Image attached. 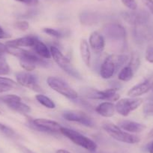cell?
Segmentation results:
<instances>
[{
    "label": "cell",
    "mask_w": 153,
    "mask_h": 153,
    "mask_svg": "<svg viewBox=\"0 0 153 153\" xmlns=\"http://www.w3.org/2000/svg\"><path fill=\"white\" fill-rule=\"evenodd\" d=\"M102 128L112 138L117 141H120V142L128 144H135L140 141V138L138 136L125 131L123 129L120 128L118 126L110 123V122H105L103 123Z\"/></svg>",
    "instance_id": "6da1fadb"
},
{
    "label": "cell",
    "mask_w": 153,
    "mask_h": 153,
    "mask_svg": "<svg viewBox=\"0 0 153 153\" xmlns=\"http://www.w3.org/2000/svg\"><path fill=\"white\" fill-rule=\"evenodd\" d=\"M60 133L71 141H72L74 144L89 152L96 151L98 148V146L95 141L73 129L62 126L60 129Z\"/></svg>",
    "instance_id": "7a4b0ae2"
},
{
    "label": "cell",
    "mask_w": 153,
    "mask_h": 153,
    "mask_svg": "<svg viewBox=\"0 0 153 153\" xmlns=\"http://www.w3.org/2000/svg\"><path fill=\"white\" fill-rule=\"evenodd\" d=\"M50 51H51V57H53V59L65 73L74 78L81 79V75L79 73L78 71L75 68L71 60L65 56L56 47L51 46Z\"/></svg>",
    "instance_id": "3957f363"
},
{
    "label": "cell",
    "mask_w": 153,
    "mask_h": 153,
    "mask_svg": "<svg viewBox=\"0 0 153 153\" xmlns=\"http://www.w3.org/2000/svg\"><path fill=\"white\" fill-rule=\"evenodd\" d=\"M7 53L18 58L19 60L27 61L33 63L36 67L38 66L45 68L48 67L49 63L45 60V59L39 56L34 51H26V50L22 49L20 48H11V47L8 46Z\"/></svg>",
    "instance_id": "277c9868"
},
{
    "label": "cell",
    "mask_w": 153,
    "mask_h": 153,
    "mask_svg": "<svg viewBox=\"0 0 153 153\" xmlns=\"http://www.w3.org/2000/svg\"><path fill=\"white\" fill-rule=\"evenodd\" d=\"M48 85L56 92L70 100H76L78 98V93L68 85L67 82L56 76H49L47 79Z\"/></svg>",
    "instance_id": "5b68a950"
},
{
    "label": "cell",
    "mask_w": 153,
    "mask_h": 153,
    "mask_svg": "<svg viewBox=\"0 0 153 153\" xmlns=\"http://www.w3.org/2000/svg\"><path fill=\"white\" fill-rule=\"evenodd\" d=\"M28 126L35 131L45 133H57L60 132L62 126L57 122L47 119H35L28 121Z\"/></svg>",
    "instance_id": "8992f818"
},
{
    "label": "cell",
    "mask_w": 153,
    "mask_h": 153,
    "mask_svg": "<svg viewBox=\"0 0 153 153\" xmlns=\"http://www.w3.org/2000/svg\"><path fill=\"white\" fill-rule=\"evenodd\" d=\"M0 101L5 104L13 111L17 112L22 114H27L31 112V107L22 102L20 97L16 95H6L0 96Z\"/></svg>",
    "instance_id": "52a82bcc"
},
{
    "label": "cell",
    "mask_w": 153,
    "mask_h": 153,
    "mask_svg": "<svg viewBox=\"0 0 153 153\" xmlns=\"http://www.w3.org/2000/svg\"><path fill=\"white\" fill-rule=\"evenodd\" d=\"M62 117L67 121L78 123L86 127L93 128L95 126L93 119L81 110H67L62 113Z\"/></svg>",
    "instance_id": "ba28073f"
},
{
    "label": "cell",
    "mask_w": 153,
    "mask_h": 153,
    "mask_svg": "<svg viewBox=\"0 0 153 153\" xmlns=\"http://www.w3.org/2000/svg\"><path fill=\"white\" fill-rule=\"evenodd\" d=\"M16 79L19 85L28 88L36 92H42V89L38 83V78L36 75L28 71H21L16 74Z\"/></svg>",
    "instance_id": "9c48e42d"
},
{
    "label": "cell",
    "mask_w": 153,
    "mask_h": 153,
    "mask_svg": "<svg viewBox=\"0 0 153 153\" xmlns=\"http://www.w3.org/2000/svg\"><path fill=\"white\" fill-rule=\"evenodd\" d=\"M143 99L138 98H122L118 100L116 106V111L123 117H128L133 110L142 104Z\"/></svg>",
    "instance_id": "30bf717a"
},
{
    "label": "cell",
    "mask_w": 153,
    "mask_h": 153,
    "mask_svg": "<svg viewBox=\"0 0 153 153\" xmlns=\"http://www.w3.org/2000/svg\"><path fill=\"white\" fill-rule=\"evenodd\" d=\"M117 88H111L100 91L95 89H86V96L90 99L105 100V101H118L120 95L117 94Z\"/></svg>",
    "instance_id": "8fae6325"
},
{
    "label": "cell",
    "mask_w": 153,
    "mask_h": 153,
    "mask_svg": "<svg viewBox=\"0 0 153 153\" xmlns=\"http://www.w3.org/2000/svg\"><path fill=\"white\" fill-rule=\"evenodd\" d=\"M102 31L105 37L110 40L122 41L126 36V29L118 23H107L103 27Z\"/></svg>",
    "instance_id": "7c38bea8"
},
{
    "label": "cell",
    "mask_w": 153,
    "mask_h": 153,
    "mask_svg": "<svg viewBox=\"0 0 153 153\" xmlns=\"http://www.w3.org/2000/svg\"><path fill=\"white\" fill-rule=\"evenodd\" d=\"M136 11V10H135ZM123 19L131 25H142L146 23L149 15L145 12H136L134 11H126L122 14Z\"/></svg>",
    "instance_id": "4fadbf2b"
},
{
    "label": "cell",
    "mask_w": 153,
    "mask_h": 153,
    "mask_svg": "<svg viewBox=\"0 0 153 153\" xmlns=\"http://www.w3.org/2000/svg\"><path fill=\"white\" fill-rule=\"evenodd\" d=\"M89 45L95 53L99 54L102 53L105 47V39L104 35L97 31L92 32L89 38Z\"/></svg>",
    "instance_id": "5bb4252c"
},
{
    "label": "cell",
    "mask_w": 153,
    "mask_h": 153,
    "mask_svg": "<svg viewBox=\"0 0 153 153\" xmlns=\"http://www.w3.org/2000/svg\"><path fill=\"white\" fill-rule=\"evenodd\" d=\"M117 67L113 61L112 56H109L104 59L101 64L100 69V74L103 79H110L117 72Z\"/></svg>",
    "instance_id": "9a60e30c"
},
{
    "label": "cell",
    "mask_w": 153,
    "mask_h": 153,
    "mask_svg": "<svg viewBox=\"0 0 153 153\" xmlns=\"http://www.w3.org/2000/svg\"><path fill=\"white\" fill-rule=\"evenodd\" d=\"M152 83L153 80H149V79L146 80L145 81L142 82L140 83H138V84L135 85L134 86L131 88L128 91L127 95L130 98H138V97L147 93L149 91L151 90Z\"/></svg>",
    "instance_id": "2e32d148"
},
{
    "label": "cell",
    "mask_w": 153,
    "mask_h": 153,
    "mask_svg": "<svg viewBox=\"0 0 153 153\" xmlns=\"http://www.w3.org/2000/svg\"><path fill=\"white\" fill-rule=\"evenodd\" d=\"M36 37L33 35H28V36L21 37V38H16L14 40L8 41L5 45L11 48H20L26 47V48H32L36 41Z\"/></svg>",
    "instance_id": "e0dca14e"
},
{
    "label": "cell",
    "mask_w": 153,
    "mask_h": 153,
    "mask_svg": "<svg viewBox=\"0 0 153 153\" xmlns=\"http://www.w3.org/2000/svg\"><path fill=\"white\" fill-rule=\"evenodd\" d=\"M118 126L125 131L131 134L142 132L146 128L145 125L131 120H122L119 122Z\"/></svg>",
    "instance_id": "ac0fdd59"
},
{
    "label": "cell",
    "mask_w": 153,
    "mask_h": 153,
    "mask_svg": "<svg viewBox=\"0 0 153 153\" xmlns=\"http://www.w3.org/2000/svg\"><path fill=\"white\" fill-rule=\"evenodd\" d=\"M95 111L101 117L110 118L114 116L116 112V106L113 102L110 101H104L98 104L95 108Z\"/></svg>",
    "instance_id": "d6986e66"
},
{
    "label": "cell",
    "mask_w": 153,
    "mask_h": 153,
    "mask_svg": "<svg viewBox=\"0 0 153 153\" xmlns=\"http://www.w3.org/2000/svg\"><path fill=\"white\" fill-rule=\"evenodd\" d=\"M32 48L33 49L34 52L36 54H38L42 58L45 59L51 58V51L49 50V48L47 47V45L44 42H42L40 40H38V38L36 39V41H35V44H34L33 47Z\"/></svg>",
    "instance_id": "ffe728a7"
},
{
    "label": "cell",
    "mask_w": 153,
    "mask_h": 153,
    "mask_svg": "<svg viewBox=\"0 0 153 153\" xmlns=\"http://www.w3.org/2000/svg\"><path fill=\"white\" fill-rule=\"evenodd\" d=\"M90 47L87 41L83 39L81 40L80 44V52L82 60L85 63L86 66L89 67L91 64V53H90Z\"/></svg>",
    "instance_id": "44dd1931"
},
{
    "label": "cell",
    "mask_w": 153,
    "mask_h": 153,
    "mask_svg": "<svg viewBox=\"0 0 153 153\" xmlns=\"http://www.w3.org/2000/svg\"><path fill=\"white\" fill-rule=\"evenodd\" d=\"M134 74V71L130 65L124 66L119 73L118 78L121 81L128 82L133 78Z\"/></svg>",
    "instance_id": "7402d4cb"
},
{
    "label": "cell",
    "mask_w": 153,
    "mask_h": 153,
    "mask_svg": "<svg viewBox=\"0 0 153 153\" xmlns=\"http://www.w3.org/2000/svg\"><path fill=\"white\" fill-rule=\"evenodd\" d=\"M35 98L38 103H40L45 107H47L48 109H54L56 107V104L54 103V101L51 100L49 97L46 96L43 94L40 93L36 95Z\"/></svg>",
    "instance_id": "603a6c76"
},
{
    "label": "cell",
    "mask_w": 153,
    "mask_h": 153,
    "mask_svg": "<svg viewBox=\"0 0 153 153\" xmlns=\"http://www.w3.org/2000/svg\"><path fill=\"white\" fill-rule=\"evenodd\" d=\"M0 133L10 139L19 138V135L14 129L2 123H0Z\"/></svg>",
    "instance_id": "cb8c5ba5"
},
{
    "label": "cell",
    "mask_w": 153,
    "mask_h": 153,
    "mask_svg": "<svg viewBox=\"0 0 153 153\" xmlns=\"http://www.w3.org/2000/svg\"><path fill=\"white\" fill-rule=\"evenodd\" d=\"M0 84L3 85V86H8V87L11 88V89H14V88H17L18 86V83L17 82L14 81L13 80L10 78H7V77H2L0 76Z\"/></svg>",
    "instance_id": "d4e9b609"
},
{
    "label": "cell",
    "mask_w": 153,
    "mask_h": 153,
    "mask_svg": "<svg viewBox=\"0 0 153 153\" xmlns=\"http://www.w3.org/2000/svg\"><path fill=\"white\" fill-rule=\"evenodd\" d=\"M42 31H43L45 33H46L47 35H50V36L51 37H53V38H61V37H62L63 35L61 32H59V31L57 30V29H53V28H44V29H42Z\"/></svg>",
    "instance_id": "484cf974"
},
{
    "label": "cell",
    "mask_w": 153,
    "mask_h": 153,
    "mask_svg": "<svg viewBox=\"0 0 153 153\" xmlns=\"http://www.w3.org/2000/svg\"><path fill=\"white\" fill-rule=\"evenodd\" d=\"M128 65H130L131 67L132 68V69L134 71V72L137 70L138 68H139L140 66V59L137 55H136V54H133V55L131 56L130 59V62H129Z\"/></svg>",
    "instance_id": "4316f807"
},
{
    "label": "cell",
    "mask_w": 153,
    "mask_h": 153,
    "mask_svg": "<svg viewBox=\"0 0 153 153\" xmlns=\"http://www.w3.org/2000/svg\"><path fill=\"white\" fill-rule=\"evenodd\" d=\"M0 71L8 74L10 71V67L6 59L2 56V54H0Z\"/></svg>",
    "instance_id": "83f0119b"
},
{
    "label": "cell",
    "mask_w": 153,
    "mask_h": 153,
    "mask_svg": "<svg viewBox=\"0 0 153 153\" xmlns=\"http://www.w3.org/2000/svg\"><path fill=\"white\" fill-rule=\"evenodd\" d=\"M143 112L146 117H153V102H148L143 106Z\"/></svg>",
    "instance_id": "f1b7e54d"
},
{
    "label": "cell",
    "mask_w": 153,
    "mask_h": 153,
    "mask_svg": "<svg viewBox=\"0 0 153 153\" xmlns=\"http://www.w3.org/2000/svg\"><path fill=\"white\" fill-rule=\"evenodd\" d=\"M20 66H21V67L26 71H28V72H30L32 71L35 70V68H36V66H35L33 63L29 62H27V61L20 60Z\"/></svg>",
    "instance_id": "f546056e"
},
{
    "label": "cell",
    "mask_w": 153,
    "mask_h": 153,
    "mask_svg": "<svg viewBox=\"0 0 153 153\" xmlns=\"http://www.w3.org/2000/svg\"><path fill=\"white\" fill-rule=\"evenodd\" d=\"M14 27L20 31H26L29 29V24L27 21L20 20V21H17L14 23Z\"/></svg>",
    "instance_id": "4dcf8cb0"
},
{
    "label": "cell",
    "mask_w": 153,
    "mask_h": 153,
    "mask_svg": "<svg viewBox=\"0 0 153 153\" xmlns=\"http://www.w3.org/2000/svg\"><path fill=\"white\" fill-rule=\"evenodd\" d=\"M123 5L126 7H127L128 9L131 11H135L137 8V5L135 0H122Z\"/></svg>",
    "instance_id": "1f68e13d"
},
{
    "label": "cell",
    "mask_w": 153,
    "mask_h": 153,
    "mask_svg": "<svg viewBox=\"0 0 153 153\" xmlns=\"http://www.w3.org/2000/svg\"><path fill=\"white\" fill-rule=\"evenodd\" d=\"M145 58L147 62H149L150 63H153V47L149 46L146 48Z\"/></svg>",
    "instance_id": "d6a6232c"
},
{
    "label": "cell",
    "mask_w": 153,
    "mask_h": 153,
    "mask_svg": "<svg viewBox=\"0 0 153 153\" xmlns=\"http://www.w3.org/2000/svg\"><path fill=\"white\" fill-rule=\"evenodd\" d=\"M15 1L26 4L27 5H35L38 3V0H15Z\"/></svg>",
    "instance_id": "836d02e7"
},
{
    "label": "cell",
    "mask_w": 153,
    "mask_h": 153,
    "mask_svg": "<svg viewBox=\"0 0 153 153\" xmlns=\"http://www.w3.org/2000/svg\"><path fill=\"white\" fill-rule=\"evenodd\" d=\"M142 1L149 10L150 12L153 14V0H142Z\"/></svg>",
    "instance_id": "e575fe53"
},
{
    "label": "cell",
    "mask_w": 153,
    "mask_h": 153,
    "mask_svg": "<svg viewBox=\"0 0 153 153\" xmlns=\"http://www.w3.org/2000/svg\"><path fill=\"white\" fill-rule=\"evenodd\" d=\"M10 37L9 34L7 33L1 26H0V39H4V38H8Z\"/></svg>",
    "instance_id": "d590c367"
},
{
    "label": "cell",
    "mask_w": 153,
    "mask_h": 153,
    "mask_svg": "<svg viewBox=\"0 0 153 153\" xmlns=\"http://www.w3.org/2000/svg\"><path fill=\"white\" fill-rule=\"evenodd\" d=\"M8 51V46L6 45L0 43V53L2 54L4 53H7Z\"/></svg>",
    "instance_id": "8d00e7d4"
},
{
    "label": "cell",
    "mask_w": 153,
    "mask_h": 153,
    "mask_svg": "<svg viewBox=\"0 0 153 153\" xmlns=\"http://www.w3.org/2000/svg\"><path fill=\"white\" fill-rule=\"evenodd\" d=\"M11 88L0 84V93H3V92H8V91L11 90Z\"/></svg>",
    "instance_id": "74e56055"
},
{
    "label": "cell",
    "mask_w": 153,
    "mask_h": 153,
    "mask_svg": "<svg viewBox=\"0 0 153 153\" xmlns=\"http://www.w3.org/2000/svg\"><path fill=\"white\" fill-rule=\"evenodd\" d=\"M147 151L149 153H153V140L147 145Z\"/></svg>",
    "instance_id": "f35d334b"
},
{
    "label": "cell",
    "mask_w": 153,
    "mask_h": 153,
    "mask_svg": "<svg viewBox=\"0 0 153 153\" xmlns=\"http://www.w3.org/2000/svg\"><path fill=\"white\" fill-rule=\"evenodd\" d=\"M56 153H71L70 152H68V150H65V149H59L56 151Z\"/></svg>",
    "instance_id": "ab89813d"
},
{
    "label": "cell",
    "mask_w": 153,
    "mask_h": 153,
    "mask_svg": "<svg viewBox=\"0 0 153 153\" xmlns=\"http://www.w3.org/2000/svg\"><path fill=\"white\" fill-rule=\"evenodd\" d=\"M148 137H153V128L149 132Z\"/></svg>",
    "instance_id": "60d3db41"
},
{
    "label": "cell",
    "mask_w": 153,
    "mask_h": 153,
    "mask_svg": "<svg viewBox=\"0 0 153 153\" xmlns=\"http://www.w3.org/2000/svg\"><path fill=\"white\" fill-rule=\"evenodd\" d=\"M4 74H7V73H5V72H4V71H0V75H4Z\"/></svg>",
    "instance_id": "b9f144b4"
},
{
    "label": "cell",
    "mask_w": 153,
    "mask_h": 153,
    "mask_svg": "<svg viewBox=\"0 0 153 153\" xmlns=\"http://www.w3.org/2000/svg\"><path fill=\"white\" fill-rule=\"evenodd\" d=\"M152 90L153 91V83H152Z\"/></svg>",
    "instance_id": "7bdbcfd3"
},
{
    "label": "cell",
    "mask_w": 153,
    "mask_h": 153,
    "mask_svg": "<svg viewBox=\"0 0 153 153\" xmlns=\"http://www.w3.org/2000/svg\"><path fill=\"white\" fill-rule=\"evenodd\" d=\"M0 114H2V112H1V110H0Z\"/></svg>",
    "instance_id": "ee69618b"
},
{
    "label": "cell",
    "mask_w": 153,
    "mask_h": 153,
    "mask_svg": "<svg viewBox=\"0 0 153 153\" xmlns=\"http://www.w3.org/2000/svg\"><path fill=\"white\" fill-rule=\"evenodd\" d=\"M99 1H102V0H99Z\"/></svg>",
    "instance_id": "f6af8a7d"
},
{
    "label": "cell",
    "mask_w": 153,
    "mask_h": 153,
    "mask_svg": "<svg viewBox=\"0 0 153 153\" xmlns=\"http://www.w3.org/2000/svg\"><path fill=\"white\" fill-rule=\"evenodd\" d=\"M0 54H1V53H0Z\"/></svg>",
    "instance_id": "bcb514c9"
}]
</instances>
